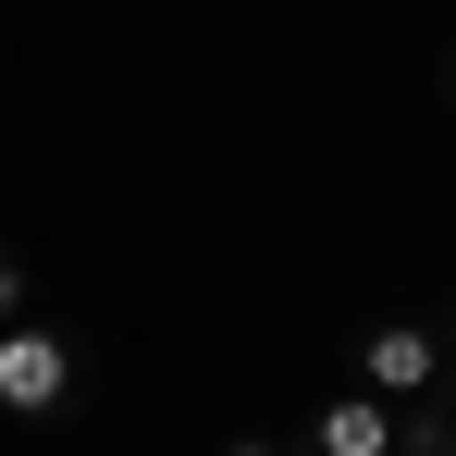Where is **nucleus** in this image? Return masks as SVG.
I'll return each mask as SVG.
<instances>
[{
    "instance_id": "nucleus-1",
    "label": "nucleus",
    "mask_w": 456,
    "mask_h": 456,
    "mask_svg": "<svg viewBox=\"0 0 456 456\" xmlns=\"http://www.w3.org/2000/svg\"><path fill=\"white\" fill-rule=\"evenodd\" d=\"M75 382H86L75 333H50L37 308H25V321H0V407H12V419H62V407H75Z\"/></svg>"
},
{
    "instance_id": "nucleus-2",
    "label": "nucleus",
    "mask_w": 456,
    "mask_h": 456,
    "mask_svg": "<svg viewBox=\"0 0 456 456\" xmlns=\"http://www.w3.org/2000/svg\"><path fill=\"white\" fill-rule=\"evenodd\" d=\"M358 370H370V395H432V382H444V333L370 321V333H358Z\"/></svg>"
},
{
    "instance_id": "nucleus-3",
    "label": "nucleus",
    "mask_w": 456,
    "mask_h": 456,
    "mask_svg": "<svg viewBox=\"0 0 456 456\" xmlns=\"http://www.w3.org/2000/svg\"><path fill=\"white\" fill-rule=\"evenodd\" d=\"M297 456H395V395H333L297 432Z\"/></svg>"
},
{
    "instance_id": "nucleus-4",
    "label": "nucleus",
    "mask_w": 456,
    "mask_h": 456,
    "mask_svg": "<svg viewBox=\"0 0 456 456\" xmlns=\"http://www.w3.org/2000/svg\"><path fill=\"white\" fill-rule=\"evenodd\" d=\"M395 456H456V395H407V419H395Z\"/></svg>"
},
{
    "instance_id": "nucleus-5",
    "label": "nucleus",
    "mask_w": 456,
    "mask_h": 456,
    "mask_svg": "<svg viewBox=\"0 0 456 456\" xmlns=\"http://www.w3.org/2000/svg\"><path fill=\"white\" fill-rule=\"evenodd\" d=\"M25 308H37V297H25V259L0 247V321H25Z\"/></svg>"
},
{
    "instance_id": "nucleus-6",
    "label": "nucleus",
    "mask_w": 456,
    "mask_h": 456,
    "mask_svg": "<svg viewBox=\"0 0 456 456\" xmlns=\"http://www.w3.org/2000/svg\"><path fill=\"white\" fill-rule=\"evenodd\" d=\"M223 456H284V444H272V432H234V444H223Z\"/></svg>"
},
{
    "instance_id": "nucleus-7",
    "label": "nucleus",
    "mask_w": 456,
    "mask_h": 456,
    "mask_svg": "<svg viewBox=\"0 0 456 456\" xmlns=\"http://www.w3.org/2000/svg\"><path fill=\"white\" fill-rule=\"evenodd\" d=\"M444 86H456V50H444Z\"/></svg>"
}]
</instances>
